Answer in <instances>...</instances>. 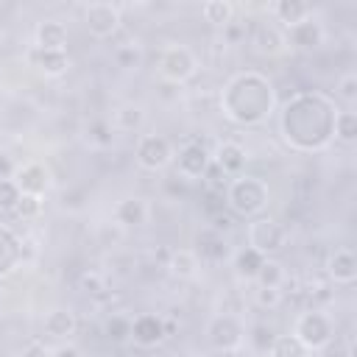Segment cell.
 <instances>
[{
    "mask_svg": "<svg viewBox=\"0 0 357 357\" xmlns=\"http://www.w3.org/2000/svg\"><path fill=\"white\" fill-rule=\"evenodd\" d=\"M337 106L321 92H298L282 112V134L296 151H321L332 139Z\"/></svg>",
    "mask_w": 357,
    "mask_h": 357,
    "instance_id": "6da1fadb",
    "label": "cell"
},
{
    "mask_svg": "<svg viewBox=\"0 0 357 357\" xmlns=\"http://www.w3.org/2000/svg\"><path fill=\"white\" fill-rule=\"evenodd\" d=\"M220 106L237 126H257L273 109V86L259 73H240L226 84Z\"/></svg>",
    "mask_w": 357,
    "mask_h": 357,
    "instance_id": "7a4b0ae2",
    "label": "cell"
},
{
    "mask_svg": "<svg viewBox=\"0 0 357 357\" xmlns=\"http://www.w3.org/2000/svg\"><path fill=\"white\" fill-rule=\"evenodd\" d=\"M223 195L229 212L237 218H257L268 206V184L257 176H234Z\"/></svg>",
    "mask_w": 357,
    "mask_h": 357,
    "instance_id": "3957f363",
    "label": "cell"
},
{
    "mask_svg": "<svg viewBox=\"0 0 357 357\" xmlns=\"http://www.w3.org/2000/svg\"><path fill=\"white\" fill-rule=\"evenodd\" d=\"M293 335L301 340V346L307 351H318V349H326L335 337V324L332 318L312 307V310H304L298 318H296V326H293Z\"/></svg>",
    "mask_w": 357,
    "mask_h": 357,
    "instance_id": "277c9868",
    "label": "cell"
},
{
    "mask_svg": "<svg viewBox=\"0 0 357 357\" xmlns=\"http://www.w3.org/2000/svg\"><path fill=\"white\" fill-rule=\"evenodd\" d=\"M245 237H248V248H254V251H259L262 257H268V254H276V251L284 245L287 229H284L276 218L259 215V218H254V220L248 223Z\"/></svg>",
    "mask_w": 357,
    "mask_h": 357,
    "instance_id": "5b68a950",
    "label": "cell"
},
{
    "mask_svg": "<svg viewBox=\"0 0 357 357\" xmlns=\"http://www.w3.org/2000/svg\"><path fill=\"white\" fill-rule=\"evenodd\" d=\"M195 70H198V61H195L192 50L184 47V45H173V47H165V50L159 53V73H162V78L170 81V84H184V81H190V78L195 75Z\"/></svg>",
    "mask_w": 357,
    "mask_h": 357,
    "instance_id": "8992f818",
    "label": "cell"
},
{
    "mask_svg": "<svg viewBox=\"0 0 357 357\" xmlns=\"http://www.w3.org/2000/svg\"><path fill=\"white\" fill-rule=\"evenodd\" d=\"M206 335H209V346L212 349H218V351H237V346L243 343L245 332H243V324H240L237 315L220 312V315H215L209 321Z\"/></svg>",
    "mask_w": 357,
    "mask_h": 357,
    "instance_id": "52a82bcc",
    "label": "cell"
},
{
    "mask_svg": "<svg viewBox=\"0 0 357 357\" xmlns=\"http://www.w3.org/2000/svg\"><path fill=\"white\" fill-rule=\"evenodd\" d=\"M84 28L95 39H109L120 28V8L112 3H89L84 8Z\"/></svg>",
    "mask_w": 357,
    "mask_h": 357,
    "instance_id": "ba28073f",
    "label": "cell"
},
{
    "mask_svg": "<svg viewBox=\"0 0 357 357\" xmlns=\"http://www.w3.org/2000/svg\"><path fill=\"white\" fill-rule=\"evenodd\" d=\"M134 153H137V162H139L145 170H162V167H167L170 159H173L170 142H167L162 134H142Z\"/></svg>",
    "mask_w": 357,
    "mask_h": 357,
    "instance_id": "9c48e42d",
    "label": "cell"
},
{
    "mask_svg": "<svg viewBox=\"0 0 357 357\" xmlns=\"http://www.w3.org/2000/svg\"><path fill=\"white\" fill-rule=\"evenodd\" d=\"M209 162H212V156H209L206 145L192 139V142H184V145H181V151H178V156H176V170H178V176L187 178V181H190V178H204Z\"/></svg>",
    "mask_w": 357,
    "mask_h": 357,
    "instance_id": "30bf717a",
    "label": "cell"
},
{
    "mask_svg": "<svg viewBox=\"0 0 357 357\" xmlns=\"http://www.w3.org/2000/svg\"><path fill=\"white\" fill-rule=\"evenodd\" d=\"M284 33V42H290V47H296V50H318L321 45H324V25L310 14L307 20H301V22H296V25H290V28H284L282 31Z\"/></svg>",
    "mask_w": 357,
    "mask_h": 357,
    "instance_id": "8fae6325",
    "label": "cell"
},
{
    "mask_svg": "<svg viewBox=\"0 0 357 357\" xmlns=\"http://www.w3.org/2000/svg\"><path fill=\"white\" fill-rule=\"evenodd\" d=\"M14 184H17V190H20L22 195H36V198H42V195L47 192V187H50V173H47L45 165L31 162V165H22V167L14 170Z\"/></svg>",
    "mask_w": 357,
    "mask_h": 357,
    "instance_id": "7c38bea8",
    "label": "cell"
},
{
    "mask_svg": "<svg viewBox=\"0 0 357 357\" xmlns=\"http://www.w3.org/2000/svg\"><path fill=\"white\" fill-rule=\"evenodd\" d=\"M165 321L153 312H142L137 318H131V340L142 349H151V346H159L165 340Z\"/></svg>",
    "mask_w": 357,
    "mask_h": 357,
    "instance_id": "4fadbf2b",
    "label": "cell"
},
{
    "mask_svg": "<svg viewBox=\"0 0 357 357\" xmlns=\"http://www.w3.org/2000/svg\"><path fill=\"white\" fill-rule=\"evenodd\" d=\"M192 254L201 257L204 262L218 265V262H223L229 257V243H226V237L220 231H215L212 226H206V229H201L195 234V251Z\"/></svg>",
    "mask_w": 357,
    "mask_h": 357,
    "instance_id": "5bb4252c",
    "label": "cell"
},
{
    "mask_svg": "<svg viewBox=\"0 0 357 357\" xmlns=\"http://www.w3.org/2000/svg\"><path fill=\"white\" fill-rule=\"evenodd\" d=\"M326 273L335 284H354L357 279V259H354V251L349 245H340L329 254L326 259Z\"/></svg>",
    "mask_w": 357,
    "mask_h": 357,
    "instance_id": "9a60e30c",
    "label": "cell"
},
{
    "mask_svg": "<svg viewBox=\"0 0 357 357\" xmlns=\"http://www.w3.org/2000/svg\"><path fill=\"white\" fill-rule=\"evenodd\" d=\"M284 33L276 28V25H268V22H259L251 28V47L259 53V56H276L284 50Z\"/></svg>",
    "mask_w": 357,
    "mask_h": 357,
    "instance_id": "2e32d148",
    "label": "cell"
},
{
    "mask_svg": "<svg viewBox=\"0 0 357 357\" xmlns=\"http://www.w3.org/2000/svg\"><path fill=\"white\" fill-rule=\"evenodd\" d=\"M39 50H64L67 47V25L59 20H42L33 31Z\"/></svg>",
    "mask_w": 357,
    "mask_h": 357,
    "instance_id": "e0dca14e",
    "label": "cell"
},
{
    "mask_svg": "<svg viewBox=\"0 0 357 357\" xmlns=\"http://www.w3.org/2000/svg\"><path fill=\"white\" fill-rule=\"evenodd\" d=\"M212 162H215L226 176H240V173L245 170L248 156H245V151H243L240 142H220V145H218V153L212 156Z\"/></svg>",
    "mask_w": 357,
    "mask_h": 357,
    "instance_id": "ac0fdd59",
    "label": "cell"
},
{
    "mask_svg": "<svg viewBox=\"0 0 357 357\" xmlns=\"http://www.w3.org/2000/svg\"><path fill=\"white\" fill-rule=\"evenodd\" d=\"M31 61H33V67H39L45 75H61V73H67V67H70V59H67L64 50H39V47H33V50H31Z\"/></svg>",
    "mask_w": 357,
    "mask_h": 357,
    "instance_id": "d6986e66",
    "label": "cell"
},
{
    "mask_svg": "<svg viewBox=\"0 0 357 357\" xmlns=\"http://www.w3.org/2000/svg\"><path fill=\"white\" fill-rule=\"evenodd\" d=\"M271 11H273V17H276L284 28H290V25L307 20V17L312 14V6H310V3H301V0H279V3L271 6Z\"/></svg>",
    "mask_w": 357,
    "mask_h": 357,
    "instance_id": "ffe728a7",
    "label": "cell"
},
{
    "mask_svg": "<svg viewBox=\"0 0 357 357\" xmlns=\"http://www.w3.org/2000/svg\"><path fill=\"white\" fill-rule=\"evenodd\" d=\"M145 218H148V204L142 198H137V195L134 198H123L117 204V209H114V220L120 226H142Z\"/></svg>",
    "mask_w": 357,
    "mask_h": 357,
    "instance_id": "44dd1931",
    "label": "cell"
},
{
    "mask_svg": "<svg viewBox=\"0 0 357 357\" xmlns=\"http://www.w3.org/2000/svg\"><path fill=\"white\" fill-rule=\"evenodd\" d=\"M22 257V248H20V240L11 234V229L0 226V276H6L17 259Z\"/></svg>",
    "mask_w": 357,
    "mask_h": 357,
    "instance_id": "7402d4cb",
    "label": "cell"
},
{
    "mask_svg": "<svg viewBox=\"0 0 357 357\" xmlns=\"http://www.w3.org/2000/svg\"><path fill=\"white\" fill-rule=\"evenodd\" d=\"M254 282L259 287H279L282 290V284L287 282V271H284V265L279 259L265 257L262 265H259V271H257V276H254Z\"/></svg>",
    "mask_w": 357,
    "mask_h": 357,
    "instance_id": "603a6c76",
    "label": "cell"
},
{
    "mask_svg": "<svg viewBox=\"0 0 357 357\" xmlns=\"http://www.w3.org/2000/svg\"><path fill=\"white\" fill-rule=\"evenodd\" d=\"M45 332L50 335V337H67V335H73L75 332V315L70 312V310H53V312H47L45 315Z\"/></svg>",
    "mask_w": 357,
    "mask_h": 357,
    "instance_id": "cb8c5ba5",
    "label": "cell"
},
{
    "mask_svg": "<svg viewBox=\"0 0 357 357\" xmlns=\"http://www.w3.org/2000/svg\"><path fill=\"white\" fill-rule=\"evenodd\" d=\"M332 137L340 139L343 145H354L357 142V114L351 109H337Z\"/></svg>",
    "mask_w": 357,
    "mask_h": 357,
    "instance_id": "d4e9b609",
    "label": "cell"
},
{
    "mask_svg": "<svg viewBox=\"0 0 357 357\" xmlns=\"http://www.w3.org/2000/svg\"><path fill=\"white\" fill-rule=\"evenodd\" d=\"M142 120H145L142 106L126 103V106H120V109L114 112V117H112V128H117V131H137V128L142 126Z\"/></svg>",
    "mask_w": 357,
    "mask_h": 357,
    "instance_id": "484cf974",
    "label": "cell"
},
{
    "mask_svg": "<svg viewBox=\"0 0 357 357\" xmlns=\"http://www.w3.org/2000/svg\"><path fill=\"white\" fill-rule=\"evenodd\" d=\"M262 259H265V257H262L259 251L243 245V248L234 254V271H237V276H240V279H254L257 271H259V265H262Z\"/></svg>",
    "mask_w": 357,
    "mask_h": 357,
    "instance_id": "4316f807",
    "label": "cell"
},
{
    "mask_svg": "<svg viewBox=\"0 0 357 357\" xmlns=\"http://www.w3.org/2000/svg\"><path fill=\"white\" fill-rule=\"evenodd\" d=\"M165 268H167L173 276H178V279H190V276L195 273L198 262H195V254H192V251L178 248V251H170V259L165 262Z\"/></svg>",
    "mask_w": 357,
    "mask_h": 357,
    "instance_id": "83f0119b",
    "label": "cell"
},
{
    "mask_svg": "<svg viewBox=\"0 0 357 357\" xmlns=\"http://www.w3.org/2000/svg\"><path fill=\"white\" fill-rule=\"evenodd\" d=\"M201 14H204L206 22L223 28V25H229V22L234 20V6L226 3V0H209V3L201 6Z\"/></svg>",
    "mask_w": 357,
    "mask_h": 357,
    "instance_id": "f1b7e54d",
    "label": "cell"
},
{
    "mask_svg": "<svg viewBox=\"0 0 357 357\" xmlns=\"http://www.w3.org/2000/svg\"><path fill=\"white\" fill-rule=\"evenodd\" d=\"M273 340H276V329L271 324H265V321H257L248 329V343H251V349L257 354H268L271 346H273Z\"/></svg>",
    "mask_w": 357,
    "mask_h": 357,
    "instance_id": "f546056e",
    "label": "cell"
},
{
    "mask_svg": "<svg viewBox=\"0 0 357 357\" xmlns=\"http://www.w3.org/2000/svg\"><path fill=\"white\" fill-rule=\"evenodd\" d=\"M310 351L301 346V340L296 335H276L268 357H307Z\"/></svg>",
    "mask_w": 357,
    "mask_h": 357,
    "instance_id": "4dcf8cb0",
    "label": "cell"
},
{
    "mask_svg": "<svg viewBox=\"0 0 357 357\" xmlns=\"http://www.w3.org/2000/svg\"><path fill=\"white\" fill-rule=\"evenodd\" d=\"M103 332H106V337H109L112 343H126V340H131V318L114 312V315L106 318Z\"/></svg>",
    "mask_w": 357,
    "mask_h": 357,
    "instance_id": "1f68e13d",
    "label": "cell"
},
{
    "mask_svg": "<svg viewBox=\"0 0 357 357\" xmlns=\"http://www.w3.org/2000/svg\"><path fill=\"white\" fill-rule=\"evenodd\" d=\"M114 64L123 70H137L142 64V50L139 45H117L114 47Z\"/></svg>",
    "mask_w": 357,
    "mask_h": 357,
    "instance_id": "d6a6232c",
    "label": "cell"
},
{
    "mask_svg": "<svg viewBox=\"0 0 357 357\" xmlns=\"http://www.w3.org/2000/svg\"><path fill=\"white\" fill-rule=\"evenodd\" d=\"M86 137H89V142H95L98 148H109L112 139H114V128H112V123H106V120H95V123H89Z\"/></svg>",
    "mask_w": 357,
    "mask_h": 357,
    "instance_id": "836d02e7",
    "label": "cell"
},
{
    "mask_svg": "<svg viewBox=\"0 0 357 357\" xmlns=\"http://www.w3.org/2000/svg\"><path fill=\"white\" fill-rule=\"evenodd\" d=\"M282 298H284V293L279 287H259L257 284V290H254V304L262 310H276L282 304Z\"/></svg>",
    "mask_w": 357,
    "mask_h": 357,
    "instance_id": "e575fe53",
    "label": "cell"
},
{
    "mask_svg": "<svg viewBox=\"0 0 357 357\" xmlns=\"http://www.w3.org/2000/svg\"><path fill=\"white\" fill-rule=\"evenodd\" d=\"M20 195H22V192L17 190L14 178H0V212H14Z\"/></svg>",
    "mask_w": 357,
    "mask_h": 357,
    "instance_id": "d590c367",
    "label": "cell"
},
{
    "mask_svg": "<svg viewBox=\"0 0 357 357\" xmlns=\"http://www.w3.org/2000/svg\"><path fill=\"white\" fill-rule=\"evenodd\" d=\"M42 212V198H36V195H20V201H17V206H14V215L20 218V220H31V218H36Z\"/></svg>",
    "mask_w": 357,
    "mask_h": 357,
    "instance_id": "8d00e7d4",
    "label": "cell"
},
{
    "mask_svg": "<svg viewBox=\"0 0 357 357\" xmlns=\"http://www.w3.org/2000/svg\"><path fill=\"white\" fill-rule=\"evenodd\" d=\"M78 284H81V290L89 293V296H103V293H106L103 276H100L98 271H84L81 279H78Z\"/></svg>",
    "mask_w": 357,
    "mask_h": 357,
    "instance_id": "74e56055",
    "label": "cell"
},
{
    "mask_svg": "<svg viewBox=\"0 0 357 357\" xmlns=\"http://www.w3.org/2000/svg\"><path fill=\"white\" fill-rule=\"evenodd\" d=\"M335 89H337V98H340V100H346V103H354V100H357V75H354V73H346V75H340Z\"/></svg>",
    "mask_w": 357,
    "mask_h": 357,
    "instance_id": "f35d334b",
    "label": "cell"
},
{
    "mask_svg": "<svg viewBox=\"0 0 357 357\" xmlns=\"http://www.w3.org/2000/svg\"><path fill=\"white\" fill-rule=\"evenodd\" d=\"M204 209L209 218H215L218 212L226 209V195L223 192H215V190H204Z\"/></svg>",
    "mask_w": 357,
    "mask_h": 357,
    "instance_id": "ab89813d",
    "label": "cell"
},
{
    "mask_svg": "<svg viewBox=\"0 0 357 357\" xmlns=\"http://www.w3.org/2000/svg\"><path fill=\"white\" fill-rule=\"evenodd\" d=\"M248 36V28L245 25H240V22H229V25H223V42L226 45H240L243 39Z\"/></svg>",
    "mask_w": 357,
    "mask_h": 357,
    "instance_id": "60d3db41",
    "label": "cell"
},
{
    "mask_svg": "<svg viewBox=\"0 0 357 357\" xmlns=\"http://www.w3.org/2000/svg\"><path fill=\"white\" fill-rule=\"evenodd\" d=\"M22 357H50V354H47V349H45V343H39V340H31V343L25 346V351H22Z\"/></svg>",
    "mask_w": 357,
    "mask_h": 357,
    "instance_id": "b9f144b4",
    "label": "cell"
},
{
    "mask_svg": "<svg viewBox=\"0 0 357 357\" xmlns=\"http://www.w3.org/2000/svg\"><path fill=\"white\" fill-rule=\"evenodd\" d=\"M14 162H11V156H6V153H0V178H14Z\"/></svg>",
    "mask_w": 357,
    "mask_h": 357,
    "instance_id": "7bdbcfd3",
    "label": "cell"
},
{
    "mask_svg": "<svg viewBox=\"0 0 357 357\" xmlns=\"http://www.w3.org/2000/svg\"><path fill=\"white\" fill-rule=\"evenodd\" d=\"M53 357H84L75 346H59L56 351H53Z\"/></svg>",
    "mask_w": 357,
    "mask_h": 357,
    "instance_id": "ee69618b",
    "label": "cell"
},
{
    "mask_svg": "<svg viewBox=\"0 0 357 357\" xmlns=\"http://www.w3.org/2000/svg\"><path fill=\"white\" fill-rule=\"evenodd\" d=\"M220 357H240L237 351H220Z\"/></svg>",
    "mask_w": 357,
    "mask_h": 357,
    "instance_id": "f6af8a7d",
    "label": "cell"
}]
</instances>
